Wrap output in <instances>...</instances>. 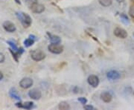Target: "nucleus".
Returning <instances> with one entry per match:
<instances>
[{
  "instance_id": "f257e3e1",
  "label": "nucleus",
  "mask_w": 134,
  "mask_h": 110,
  "mask_svg": "<svg viewBox=\"0 0 134 110\" xmlns=\"http://www.w3.org/2000/svg\"><path fill=\"white\" fill-rule=\"evenodd\" d=\"M16 16L24 28H29L31 26L32 23V19L28 14H25L22 11H17L16 12Z\"/></svg>"
},
{
  "instance_id": "f03ea898",
  "label": "nucleus",
  "mask_w": 134,
  "mask_h": 110,
  "mask_svg": "<svg viewBox=\"0 0 134 110\" xmlns=\"http://www.w3.org/2000/svg\"><path fill=\"white\" fill-rule=\"evenodd\" d=\"M31 57L34 61L40 62L46 58V54L40 50H34L31 53Z\"/></svg>"
},
{
  "instance_id": "7ed1b4c3",
  "label": "nucleus",
  "mask_w": 134,
  "mask_h": 110,
  "mask_svg": "<svg viewBox=\"0 0 134 110\" xmlns=\"http://www.w3.org/2000/svg\"><path fill=\"white\" fill-rule=\"evenodd\" d=\"M48 50L52 54H60L63 51V46L60 44H53L51 43L48 46Z\"/></svg>"
},
{
  "instance_id": "20e7f679",
  "label": "nucleus",
  "mask_w": 134,
  "mask_h": 110,
  "mask_svg": "<svg viewBox=\"0 0 134 110\" xmlns=\"http://www.w3.org/2000/svg\"><path fill=\"white\" fill-rule=\"evenodd\" d=\"M34 81L30 77H24L23 78L20 82H19V86L21 88L24 89H27L31 88V86H33Z\"/></svg>"
},
{
  "instance_id": "39448f33",
  "label": "nucleus",
  "mask_w": 134,
  "mask_h": 110,
  "mask_svg": "<svg viewBox=\"0 0 134 110\" xmlns=\"http://www.w3.org/2000/svg\"><path fill=\"white\" fill-rule=\"evenodd\" d=\"M29 96L32 100L38 101L42 97V92L38 89H32L29 91Z\"/></svg>"
},
{
  "instance_id": "423d86ee",
  "label": "nucleus",
  "mask_w": 134,
  "mask_h": 110,
  "mask_svg": "<svg viewBox=\"0 0 134 110\" xmlns=\"http://www.w3.org/2000/svg\"><path fill=\"white\" fill-rule=\"evenodd\" d=\"M31 10L34 13V14H42L43 12H44L45 10V6L43 5H41V4H38L37 2L31 6L29 7Z\"/></svg>"
},
{
  "instance_id": "0eeeda50",
  "label": "nucleus",
  "mask_w": 134,
  "mask_h": 110,
  "mask_svg": "<svg viewBox=\"0 0 134 110\" xmlns=\"http://www.w3.org/2000/svg\"><path fill=\"white\" fill-rule=\"evenodd\" d=\"M87 83H89V85H90L93 88H97L99 83H100V80L98 78V77L96 75H90L87 78Z\"/></svg>"
},
{
  "instance_id": "6e6552de",
  "label": "nucleus",
  "mask_w": 134,
  "mask_h": 110,
  "mask_svg": "<svg viewBox=\"0 0 134 110\" xmlns=\"http://www.w3.org/2000/svg\"><path fill=\"white\" fill-rule=\"evenodd\" d=\"M114 35L115 37H119V38L125 39L127 37L128 34H127V32L126 30H125L124 28H119V27H117L114 30Z\"/></svg>"
},
{
  "instance_id": "1a4fd4ad",
  "label": "nucleus",
  "mask_w": 134,
  "mask_h": 110,
  "mask_svg": "<svg viewBox=\"0 0 134 110\" xmlns=\"http://www.w3.org/2000/svg\"><path fill=\"white\" fill-rule=\"evenodd\" d=\"M2 26H3V28L5 29V31H6L7 32H9V33H13V32L16 31V30L15 25L10 21L4 22Z\"/></svg>"
},
{
  "instance_id": "9d476101",
  "label": "nucleus",
  "mask_w": 134,
  "mask_h": 110,
  "mask_svg": "<svg viewBox=\"0 0 134 110\" xmlns=\"http://www.w3.org/2000/svg\"><path fill=\"white\" fill-rule=\"evenodd\" d=\"M107 77L110 80H119L121 77V74L115 70H111L110 72H107Z\"/></svg>"
},
{
  "instance_id": "9b49d317",
  "label": "nucleus",
  "mask_w": 134,
  "mask_h": 110,
  "mask_svg": "<svg viewBox=\"0 0 134 110\" xmlns=\"http://www.w3.org/2000/svg\"><path fill=\"white\" fill-rule=\"evenodd\" d=\"M100 99L104 101V103H110L113 100V96L111 95V93L109 91H104L100 94Z\"/></svg>"
},
{
  "instance_id": "f8f14e48",
  "label": "nucleus",
  "mask_w": 134,
  "mask_h": 110,
  "mask_svg": "<svg viewBox=\"0 0 134 110\" xmlns=\"http://www.w3.org/2000/svg\"><path fill=\"white\" fill-rule=\"evenodd\" d=\"M16 106L18 108H23V109H31L34 107V103L31 101H27L25 103H16Z\"/></svg>"
},
{
  "instance_id": "ddd939ff",
  "label": "nucleus",
  "mask_w": 134,
  "mask_h": 110,
  "mask_svg": "<svg viewBox=\"0 0 134 110\" xmlns=\"http://www.w3.org/2000/svg\"><path fill=\"white\" fill-rule=\"evenodd\" d=\"M10 51V53L12 54V55H13V57L14 58L15 60L17 62L18 61V57H20V55L23 54V53L24 52V49L23 48H19V50L17 51H13L11 48H10L9 49Z\"/></svg>"
},
{
  "instance_id": "4468645a",
  "label": "nucleus",
  "mask_w": 134,
  "mask_h": 110,
  "mask_svg": "<svg viewBox=\"0 0 134 110\" xmlns=\"http://www.w3.org/2000/svg\"><path fill=\"white\" fill-rule=\"evenodd\" d=\"M9 95L12 98L15 99V100L21 101V97H20V96L19 95L18 92H17L16 89L15 88H11V89H10Z\"/></svg>"
},
{
  "instance_id": "2eb2a0df",
  "label": "nucleus",
  "mask_w": 134,
  "mask_h": 110,
  "mask_svg": "<svg viewBox=\"0 0 134 110\" xmlns=\"http://www.w3.org/2000/svg\"><path fill=\"white\" fill-rule=\"evenodd\" d=\"M48 34L51 43H53V44H60V43H61V39H60V37L59 36H57V35H52V34Z\"/></svg>"
},
{
  "instance_id": "dca6fc26",
  "label": "nucleus",
  "mask_w": 134,
  "mask_h": 110,
  "mask_svg": "<svg viewBox=\"0 0 134 110\" xmlns=\"http://www.w3.org/2000/svg\"><path fill=\"white\" fill-rule=\"evenodd\" d=\"M34 42H35V40L34 39L29 37L28 39H26L24 40V45L26 48H29V47H31V46L33 45Z\"/></svg>"
},
{
  "instance_id": "f3484780",
  "label": "nucleus",
  "mask_w": 134,
  "mask_h": 110,
  "mask_svg": "<svg viewBox=\"0 0 134 110\" xmlns=\"http://www.w3.org/2000/svg\"><path fill=\"white\" fill-rule=\"evenodd\" d=\"M58 108H59V109L63 110L70 109V106H69V104L68 103H66V102H61V103H59Z\"/></svg>"
},
{
  "instance_id": "a211bd4d",
  "label": "nucleus",
  "mask_w": 134,
  "mask_h": 110,
  "mask_svg": "<svg viewBox=\"0 0 134 110\" xmlns=\"http://www.w3.org/2000/svg\"><path fill=\"white\" fill-rule=\"evenodd\" d=\"M98 2L103 7H110L113 4L112 0H98Z\"/></svg>"
},
{
  "instance_id": "6ab92c4d",
  "label": "nucleus",
  "mask_w": 134,
  "mask_h": 110,
  "mask_svg": "<svg viewBox=\"0 0 134 110\" xmlns=\"http://www.w3.org/2000/svg\"><path fill=\"white\" fill-rule=\"evenodd\" d=\"M7 43L10 46V48L13 50V51H17L18 50H19V48H17V46H16V43L14 42H13V41H7Z\"/></svg>"
},
{
  "instance_id": "aec40b11",
  "label": "nucleus",
  "mask_w": 134,
  "mask_h": 110,
  "mask_svg": "<svg viewBox=\"0 0 134 110\" xmlns=\"http://www.w3.org/2000/svg\"><path fill=\"white\" fill-rule=\"evenodd\" d=\"M121 22L124 23L125 25H129L130 24V21L129 19H128V17L126 16L124 14H121Z\"/></svg>"
},
{
  "instance_id": "412c9836",
  "label": "nucleus",
  "mask_w": 134,
  "mask_h": 110,
  "mask_svg": "<svg viewBox=\"0 0 134 110\" xmlns=\"http://www.w3.org/2000/svg\"><path fill=\"white\" fill-rule=\"evenodd\" d=\"M23 2H24L25 3L28 5L29 7H30V6H31V5H34V4L37 3V0H23Z\"/></svg>"
},
{
  "instance_id": "4be33fe9",
  "label": "nucleus",
  "mask_w": 134,
  "mask_h": 110,
  "mask_svg": "<svg viewBox=\"0 0 134 110\" xmlns=\"http://www.w3.org/2000/svg\"><path fill=\"white\" fill-rule=\"evenodd\" d=\"M128 14L130 15V16H131L132 18L134 19V5H132L130 7Z\"/></svg>"
},
{
  "instance_id": "5701e85b",
  "label": "nucleus",
  "mask_w": 134,
  "mask_h": 110,
  "mask_svg": "<svg viewBox=\"0 0 134 110\" xmlns=\"http://www.w3.org/2000/svg\"><path fill=\"white\" fill-rule=\"evenodd\" d=\"M78 101L83 104V105H85L86 103H87V99H86V97H78Z\"/></svg>"
},
{
  "instance_id": "b1692460",
  "label": "nucleus",
  "mask_w": 134,
  "mask_h": 110,
  "mask_svg": "<svg viewBox=\"0 0 134 110\" xmlns=\"http://www.w3.org/2000/svg\"><path fill=\"white\" fill-rule=\"evenodd\" d=\"M83 108H84V109H86V110H93L95 108H94V106L92 105H84L83 106Z\"/></svg>"
},
{
  "instance_id": "393cba45",
  "label": "nucleus",
  "mask_w": 134,
  "mask_h": 110,
  "mask_svg": "<svg viewBox=\"0 0 134 110\" xmlns=\"http://www.w3.org/2000/svg\"><path fill=\"white\" fill-rule=\"evenodd\" d=\"M5 55L2 54V52H0V63H2V62H5Z\"/></svg>"
},
{
  "instance_id": "a878e982",
  "label": "nucleus",
  "mask_w": 134,
  "mask_h": 110,
  "mask_svg": "<svg viewBox=\"0 0 134 110\" xmlns=\"http://www.w3.org/2000/svg\"><path fill=\"white\" fill-rule=\"evenodd\" d=\"M3 77H4V75H3V73L0 71V81L3 79Z\"/></svg>"
},
{
  "instance_id": "bb28decb",
  "label": "nucleus",
  "mask_w": 134,
  "mask_h": 110,
  "mask_svg": "<svg viewBox=\"0 0 134 110\" xmlns=\"http://www.w3.org/2000/svg\"><path fill=\"white\" fill-rule=\"evenodd\" d=\"M15 2L17 3V4H19V5H20L21 4V2H20V0H14Z\"/></svg>"
},
{
  "instance_id": "cd10ccee",
  "label": "nucleus",
  "mask_w": 134,
  "mask_h": 110,
  "mask_svg": "<svg viewBox=\"0 0 134 110\" xmlns=\"http://www.w3.org/2000/svg\"><path fill=\"white\" fill-rule=\"evenodd\" d=\"M118 2H119V3H121V2H125V0H116Z\"/></svg>"
},
{
  "instance_id": "c85d7f7f",
  "label": "nucleus",
  "mask_w": 134,
  "mask_h": 110,
  "mask_svg": "<svg viewBox=\"0 0 134 110\" xmlns=\"http://www.w3.org/2000/svg\"><path fill=\"white\" fill-rule=\"evenodd\" d=\"M131 2H134V0H130Z\"/></svg>"
},
{
  "instance_id": "c756f323",
  "label": "nucleus",
  "mask_w": 134,
  "mask_h": 110,
  "mask_svg": "<svg viewBox=\"0 0 134 110\" xmlns=\"http://www.w3.org/2000/svg\"><path fill=\"white\" fill-rule=\"evenodd\" d=\"M133 35H134V34H133Z\"/></svg>"
}]
</instances>
